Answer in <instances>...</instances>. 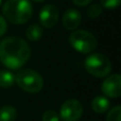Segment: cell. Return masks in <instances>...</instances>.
Listing matches in <instances>:
<instances>
[{
  "label": "cell",
  "mask_w": 121,
  "mask_h": 121,
  "mask_svg": "<svg viewBox=\"0 0 121 121\" xmlns=\"http://www.w3.org/2000/svg\"><path fill=\"white\" fill-rule=\"evenodd\" d=\"M30 47L19 37H6L0 42V62L10 69H19L28 62Z\"/></svg>",
  "instance_id": "obj_1"
},
{
  "label": "cell",
  "mask_w": 121,
  "mask_h": 121,
  "mask_svg": "<svg viewBox=\"0 0 121 121\" xmlns=\"http://www.w3.org/2000/svg\"><path fill=\"white\" fill-rule=\"evenodd\" d=\"M2 13L10 22L22 25L32 17L33 8L30 0H8L3 4Z\"/></svg>",
  "instance_id": "obj_2"
},
{
  "label": "cell",
  "mask_w": 121,
  "mask_h": 121,
  "mask_svg": "<svg viewBox=\"0 0 121 121\" xmlns=\"http://www.w3.org/2000/svg\"><path fill=\"white\" fill-rule=\"evenodd\" d=\"M15 82L22 90L30 94L40 91L44 86L42 75L32 69H23L18 71V73L15 75Z\"/></svg>",
  "instance_id": "obj_3"
},
{
  "label": "cell",
  "mask_w": 121,
  "mask_h": 121,
  "mask_svg": "<svg viewBox=\"0 0 121 121\" xmlns=\"http://www.w3.org/2000/svg\"><path fill=\"white\" fill-rule=\"evenodd\" d=\"M70 46L74 49L75 51L80 53H90L96 50L98 43L97 38L92 33L85 30H79L74 31L73 33L70 34L68 38Z\"/></svg>",
  "instance_id": "obj_4"
},
{
  "label": "cell",
  "mask_w": 121,
  "mask_h": 121,
  "mask_svg": "<svg viewBox=\"0 0 121 121\" xmlns=\"http://www.w3.org/2000/svg\"><path fill=\"white\" fill-rule=\"evenodd\" d=\"M88 73L97 78H104L112 70V64L108 57L101 53H92L84 62Z\"/></svg>",
  "instance_id": "obj_5"
},
{
  "label": "cell",
  "mask_w": 121,
  "mask_h": 121,
  "mask_svg": "<svg viewBox=\"0 0 121 121\" xmlns=\"http://www.w3.org/2000/svg\"><path fill=\"white\" fill-rule=\"evenodd\" d=\"M83 106L78 100H67L60 107V117L63 121H78L82 117Z\"/></svg>",
  "instance_id": "obj_6"
},
{
  "label": "cell",
  "mask_w": 121,
  "mask_h": 121,
  "mask_svg": "<svg viewBox=\"0 0 121 121\" xmlns=\"http://www.w3.org/2000/svg\"><path fill=\"white\" fill-rule=\"evenodd\" d=\"M101 89L106 97L119 98L121 95V77L118 73L107 77L102 83Z\"/></svg>",
  "instance_id": "obj_7"
},
{
  "label": "cell",
  "mask_w": 121,
  "mask_h": 121,
  "mask_svg": "<svg viewBox=\"0 0 121 121\" xmlns=\"http://www.w3.org/2000/svg\"><path fill=\"white\" fill-rule=\"evenodd\" d=\"M59 10L53 4H47L39 12V22L43 27L50 29L53 28L59 21Z\"/></svg>",
  "instance_id": "obj_8"
},
{
  "label": "cell",
  "mask_w": 121,
  "mask_h": 121,
  "mask_svg": "<svg viewBox=\"0 0 121 121\" xmlns=\"http://www.w3.org/2000/svg\"><path fill=\"white\" fill-rule=\"evenodd\" d=\"M82 20L81 13L75 9H69L63 16V26L66 30H74L80 26Z\"/></svg>",
  "instance_id": "obj_9"
},
{
  "label": "cell",
  "mask_w": 121,
  "mask_h": 121,
  "mask_svg": "<svg viewBox=\"0 0 121 121\" xmlns=\"http://www.w3.org/2000/svg\"><path fill=\"white\" fill-rule=\"evenodd\" d=\"M91 107L95 113L104 114L109 108V101L104 96H97L91 102Z\"/></svg>",
  "instance_id": "obj_10"
},
{
  "label": "cell",
  "mask_w": 121,
  "mask_h": 121,
  "mask_svg": "<svg viewBox=\"0 0 121 121\" xmlns=\"http://www.w3.org/2000/svg\"><path fill=\"white\" fill-rule=\"evenodd\" d=\"M17 118V111L11 105H5L0 108V121H15Z\"/></svg>",
  "instance_id": "obj_11"
},
{
  "label": "cell",
  "mask_w": 121,
  "mask_h": 121,
  "mask_svg": "<svg viewBox=\"0 0 121 121\" xmlns=\"http://www.w3.org/2000/svg\"><path fill=\"white\" fill-rule=\"evenodd\" d=\"M26 36L30 42H36L43 36V28L39 25L33 23L28 27L26 31Z\"/></svg>",
  "instance_id": "obj_12"
},
{
  "label": "cell",
  "mask_w": 121,
  "mask_h": 121,
  "mask_svg": "<svg viewBox=\"0 0 121 121\" xmlns=\"http://www.w3.org/2000/svg\"><path fill=\"white\" fill-rule=\"evenodd\" d=\"M15 83V75L9 70H0V87L8 88Z\"/></svg>",
  "instance_id": "obj_13"
},
{
  "label": "cell",
  "mask_w": 121,
  "mask_h": 121,
  "mask_svg": "<svg viewBox=\"0 0 121 121\" xmlns=\"http://www.w3.org/2000/svg\"><path fill=\"white\" fill-rule=\"evenodd\" d=\"M103 11V8L101 4H92L87 9V15L89 18H97L101 15Z\"/></svg>",
  "instance_id": "obj_14"
},
{
  "label": "cell",
  "mask_w": 121,
  "mask_h": 121,
  "mask_svg": "<svg viewBox=\"0 0 121 121\" xmlns=\"http://www.w3.org/2000/svg\"><path fill=\"white\" fill-rule=\"evenodd\" d=\"M120 115H121V106L117 105V106L113 107L107 114L106 121H121L120 120Z\"/></svg>",
  "instance_id": "obj_15"
},
{
  "label": "cell",
  "mask_w": 121,
  "mask_h": 121,
  "mask_svg": "<svg viewBox=\"0 0 121 121\" xmlns=\"http://www.w3.org/2000/svg\"><path fill=\"white\" fill-rule=\"evenodd\" d=\"M102 8L107 10H115L120 5L121 0H100Z\"/></svg>",
  "instance_id": "obj_16"
},
{
  "label": "cell",
  "mask_w": 121,
  "mask_h": 121,
  "mask_svg": "<svg viewBox=\"0 0 121 121\" xmlns=\"http://www.w3.org/2000/svg\"><path fill=\"white\" fill-rule=\"evenodd\" d=\"M43 121H60V116L54 111H47L43 115Z\"/></svg>",
  "instance_id": "obj_17"
},
{
  "label": "cell",
  "mask_w": 121,
  "mask_h": 121,
  "mask_svg": "<svg viewBox=\"0 0 121 121\" xmlns=\"http://www.w3.org/2000/svg\"><path fill=\"white\" fill-rule=\"evenodd\" d=\"M6 29H8V25H6L5 19L2 16H0V37L6 32Z\"/></svg>",
  "instance_id": "obj_18"
},
{
  "label": "cell",
  "mask_w": 121,
  "mask_h": 121,
  "mask_svg": "<svg viewBox=\"0 0 121 121\" xmlns=\"http://www.w3.org/2000/svg\"><path fill=\"white\" fill-rule=\"evenodd\" d=\"M72 2L78 6H85L91 2V0H72Z\"/></svg>",
  "instance_id": "obj_19"
},
{
  "label": "cell",
  "mask_w": 121,
  "mask_h": 121,
  "mask_svg": "<svg viewBox=\"0 0 121 121\" xmlns=\"http://www.w3.org/2000/svg\"><path fill=\"white\" fill-rule=\"evenodd\" d=\"M33 1H36V2H42V1H45V0H33Z\"/></svg>",
  "instance_id": "obj_20"
},
{
  "label": "cell",
  "mask_w": 121,
  "mask_h": 121,
  "mask_svg": "<svg viewBox=\"0 0 121 121\" xmlns=\"http://www.w3.org/2000/svg\"><path fill=\"white\" fill-rule=\"evenodd\" d=\"M0 4H1V0H0Z\"/></svg>",
  "instance_id": "obj_21"
}]
</instances>
